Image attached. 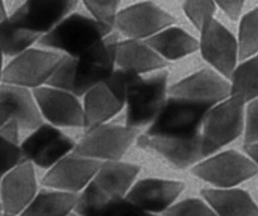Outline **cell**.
I'll list each match as a JSON object with an SVG mask.
<instances>
[{
  "mask_svg": "<svg viewBox=\"0 0 258 216\" xmlns=\"http://www.w3.org/2000/svg\"><path fill=\"white\" fill-rule=\"evenodd\" d=\"M118 42V37L110 33L79 56L63 54L47 85L84 96L113 74Z\"/></svg>",
  "mask_w": 258,
  "mask_h": 216,
  "instance_id": "1",
  "label": "cell"
},
{
  "mask_svg": "<svg viewBox=\"0 0 258 216\" xmlns=\"http://www.w3.org/2000/svg\"><path fill=\"white\" fill-rule=\"evenodd\" d=\"M141 75L124 68H115L105 81L84 95V128L86 131L105 124L125 106L129 88Z\"/></svg>",
  "mask_w": 258,
  "mask_h": 216,
  "instance_id": "2",
  "label": "cell"
},
{
  "mask_svg": "<svg viewBox=\"0 0 258 216\" xmlns=\"http://www.w3.org/2000/svg\"><path fill=\"white\" fill-rule=\"evenodd\" d=\"M113 27L84 14H69L52 31L39 38V44L68 56H79L111 33Z\"/></svg>",
  "mask_w": 258,
  "mask_h": 216,
  "instance_id": "3",
  "label": "cell"
},
{
  "mask_svg": "<svg viewBox=\"0 0 258 216\" xmlns=\"http://www.w3.org/2000/svg\"><path fill=\"white\" fill-rule=\"evenodd\" d=\"M213 106L171 95L166 99L146 134L176 139L194 138L202 133L205 116Z\"/></svg>",
  "mask_w": 258,
  "mask_h": 216,
  "instance_id": "4",
  "label": "cell"
},
{
  "mask_svg": "<svg viewBox=\"0 0 258 216\" xmlns=\"http://www.w3.org/2000/svg\"><path fill=\"white\" fill-rule=\"evenodd\" d=\"M244 115L245 103L237 96H229L208 111L200 133L205 158L244 133Z\"/></svg>",
  "mask_w": 258,
  "mask_h": 216,
  "instance_id": "5",
  "label": "cell"
},
{
  "mask_svg": "<svg viewBox=\"0 0 258 216\" xmlns=\"http://www.w3.org/2000/svg\"><path fill=\"white\" fill-rule=\"evenodd\" d=\"M168 89V74L161 69L150 78L135 81L126 94V125L137 129L152 123L167 99Z\"/></svg>",
  "mask_w": 258,
  "mask_h": 216,
  "instance_id": "6",
  "label": "cell"
},
{
  "mask_svg": "<svg viewBox=\"0 0 258 216\" xmlns=\"http://www.w3.org/2000/svg\"><path fill=\"white\" fill-rule=\"evenodd\" d=\"M191 172L217 188H230L254 177L258 167L247 155L237 151H225L200 161Z\"/></svg>",
  "mask_w": 258,
  "mask_h": 216,
  "instance_id": "7",
  "label": "cell"
},
{
  "mask_svg": "<svg viewBox=\"0 0 258 216\" xmlns=\"http://www.w3.org/2000/svg\"><path fill=\"white\" fill-rule=\"evenodd\" d=\"M137 138V129L105 123L86 131L74 153L96 161H119Z\"/></svg>",
  "mask_w": 258,
  "mask_h": 216,
  "instance_id": "8",
  "label": "cell"
},
{
  "mask_svg": "<svg viewBox=\"0 0 258 216\" xmlns=\"http://www.w3.org/2000/svg\"><path fill=\"white\" fill-rule=\"evenodd\" d=\"M61 57V54L43 49H27L13 57L8 66L4 67L3 84L27 89L41 88L52 78Z\"/></svg>",
  "mask_w": 258,
  "mask_h": 216,
  "instance_id": "9",
  "label": "cell"
},
{
  "mask_svg": "<svg viewBox=\"0 0 258 216\" xmlns=\"http://www.w3.org/2000/svg\"><path fill=\"white\" fill-rule=\"evenodd\" d=\"M199 49L203 58L229 80L239 59L238 39L223 24L212 18L200 29Z\"/></svg>",
  "mask_w": 258,
  "mask_h": 216,
  "instance_id": "10",
  "label": "cell"
},
{
  "mask_svg": "<svg viewBox=\"0 0 258 216\" xmlns=\"http://www.w3.org/2000/svg\"><path fill=\"white\" fill-rule=\"evenodd\" d=\"M76 143L52 124H42L21 144L26 161L41 168H51L74 152Z\"/></svg>",
  "mask_w": 258,
  "mask_h": 216,
  "instance_id": "11",
  "label": "cell"
},
{
  "mask_svg": "<svg viewBox=\"0 0 258 216\" xmlns=\"http://www.w3.org/2000/svg\"><path fill=\"white\" fill-rule=\"evenodd\" d=\"M175 23L172 16L152 2L135 4L116 14L114 26L131 39H148Z\"/></svg>",
  "mask_w": 258,
  "mask_h": 216,
  "instance_id": "12",
  "label": "cell"
},
{
  "mask_svg": "<svg viewBox=\"0 0 258 216\" xmlns=\"http://www.w3.org/2000/svg\"><path fill=\"white\" fill-rule=\"evenodd\" d=\"M78 0H26L9 18L32 33H48L75 9Z\"/></svg>",
  "mask_w": 258,
  "mask_h": 216,
  "instance_id": "13",
  "label": "cell"
},
{
  "mask_svg": "<svg viewBox=\"0 0 258 216\" xmlns=\"http://www.w3.org/2000/svg\"><path fill=\"white\" fill-rule=\"evenodd\" d=\"M33 95L42 116L49 124L57 128L84 126V108L73 93L48 85L33 89Z\"/></svg>",
  "mask_w": 258,
  "mask_h": 216,
  "instance_id": "14",
  "label": "cell"
},
{
  "mask_svg": "<svg viewBox=\"0 0 258 216\" xmlns=\"http://www.w3.org/2000/svg\"><path fill=\"white\" fill-rule=\"evenodd\" d=\"M100 161L70 153L52 166L42 183L58 191L78 193L89 185L100 167Z\"/></svg>",
  "mask_w": 258,
  "mask_h": 216,
  "instance_id": "15",
  "label": "cell"
},
{
  "mask_svg": "<svg viewBox=\"0 0 258 216\" xmlns=\"http://www.w3.org/2000/svg\"><path fill=\"white\" fill-rule=\"evenodd\" d=\"M37 195V180L33 163L23 161L0 181L2 211L21 215Z\"/></svg>",
  "mask_w": 258,
  "mask_h": 216,
  "instance_id": "16",
  "label": "cell"
},
{
  "mask_svg": "<svg viewBox=\"0 0 258 216\" xmlns=\"http://www.w3.org/2000/svg\"><path fill=\"white\" fill-rule=\"evenodd\" d=\"M168 93L177 98L215 105L229 98L230 83L214 69H202L171 86Z\"/></svg>",
  "mask_w": 258,
  "mask_h": 216,
  "instance_id": "17",
  "label": "cell"
},
{
  "mask_svg": "<svg viewBox=\"0 0 258 216\" xmlns=\"http://www.w3.org/2000/svg\"><path fill=\"white\" fill-rule=\"evenodd\" d=\"M137 143L138 147L162 156L177 168L191 167L205 158L202 148V134L190 139L165 138L145 134L138 136Z\"/></svg>",
  "mask_w": 258,
  "mask_h": 216,
  "instance_id": "18",
  "label": "cell"
},
{
  "mask_svg": "<svg viewBox=\"0 0 258 216\" xmlns=\"http://www.w3.org/2000/svg\"><path fill=\"white\" fill-rule=\"evenodd\" d=\"M183 187L180 181L145 178L133 183L125 197L146 212H165L177 200Z\"/></svg>",
  "mask_w": 258,
  "mask_h": 216,
  "instance_id": "19",
  "label": "cell"
},
{
  "mask_svg": "<svg viewBox=\"0 0 258 216\" xmlns=\"http://www.w3.org/2000/svg\"><path fill=\"white\" fill-rule=\"evenodd\" d=\"M115 64L119 68L128 69L141 75L146 72L160 71L167 61L151 48L146 41L131 39L119 41L116 44Z\"/></svg>",
  "mask_w": 258,
  "mask_h": 216,
  "instance_id": "20",
  "label": "cell"
},
{
  "mask_svg": "<svg viewBox=\"0 0 258 216\" xmlns=\"http://www.w3.org/2000/svg\"><path fill=\"white\" fill-rule=\"evenodd\" d=\"M141 168L120 161H105L94 176V185L109 198L124 197L135 183Z\"/></svg>",
  "mask_w": 258,
  "mask_h": 216,
  "instance_id": "21",
  "label": "cell"
},
{
  "mask_svg": "<svg viewBox=\"0 0 258 216\" xmlns=\"http://www.w3.org/2000/svg\"><path fill=\"white\" fill-rule=\"evenodd\" d=\"M0 101L11 106L12 118L17 120L21 129L34 130L43 124V116L39 111L38 104L29 89L2 84Z\"/></svg>",
  "mask_w": 258,
  "mask_h": 216,
  "instance_id": "22",
  "label": "cell"
},
{
  "mask_svg": "<svg viewBox=\"0 0 258 216\" xmlns=\"http://www.w3.org/2000/svg\"><path fill=\"white\" fill-rule=\"evenodd\" d=\"M204 200L218 216H258V206L240 188H204Z\"/></svg>",
  "mask_w": 258,
  "mask_h": 216,
  "instance_id": "23",
  "label": "cell"
},
{
  "mask_svg": "<svg viewBox=\"0 0 258 216\" xmlns=\"http://www.w3.org/2000/svg\"><path fill=\"white\" fill-rule=\"evenodd\" d=\"M146 42L166 61L183 58L199 49V41L177 27H167Z\"/></svg>",
  "mask_w": 258,
  "mask_h": 216,
  "instance_id": "24",
  "label": "cell"
},
{
  "mask_svg": "<svg viewBox=\"0 0 258 216\" xmlns=\"http://www.w3.org/2000/svg\"><path fill=\"white\" fill-rule=\"evenodd\" d=\"M78 193L66 191H41L21 213L23 216H69L75 211Z\"/></svg>",
  "mask_w": 258,
  "mask_h": 216,
  "instance_id": "25",
  "label": "cell"
},
{
  "mask_svg": "<svg viewBox=\"0 0 258 216\" xmlns=\"http://www.w3.org/2000/svg\"><path fill=\"white\" fill-rule=\"evenodd\" d=\"M230 96L240 98L245 104L258 98V53L237 64L229 78Z\"/></svg>",
  "mask_w": 258,
  "mask_h": 216,
  "instance_id": "26",
  "label": "cell"
},
{
  "mask_svg": "<svg viewBox=\"0 0 258 216\" xmlns=\"http://www.w3.org/2000/svg\"><path fill=\"white\" fill-rule=\"evenodd\" d=\"M39 34L16 26L9 17L0 22V51L6 56L16 57L23 53L31 48L32 44L39 41Z\"/></svg>",
  "mask_w": 258,
  "mask_h": 216,
  "instance_id": "27",
  "label": "cell"
},
{
  "mask_svg": "<svg viewBox=\"0 0 258 216\" xmlns=\"http://www.w3.org/2000/svg\"><path fill=\"white\" fill-rule=\"evenodd\" d=\"M238 46L240 61L258 53V7L240 21Z\"/></svg>",
  "mask_w": 258,
  "mask_h": 216,
  "instance_id": "28",
  "label": "cell"
},
{
  "mask_svg": "<svg viewBox=\"0 0 258 216\" xmlns=\"http://www.w3.org/2000/svg\"><path fill=\"white\" fill-rule=\"evenodd\" d=\"M183 12L188 21L200 31L208 21L214 18L215 2L214 0H185Z\"/></svg>",
  "mask_w": 258,
  "mask_h": 216,
  "instance_id": "29",
  "label": "cell"
},
{
  "mask_svg": "<svg viewBox=\"0 0 258 216\" xmlns=\"http://www.w3.org/2000/svg\"><path fill=\"white\" fill-rule=\"evenodd\" d=\"M24 160L21 144L11 140L0 133V177L13 170Z\"/></svg>",
  "mask_w": 258,
  "mask_h": 216,
  "instance_id": "30",
  "label": "cell"
},
{
  "mask_svg": "<svg viewBox=\"0 0 258 216\" xmlns=\"http://www.w3.org/2000/svg\"><path fill=\"white\" fill-rule=\"evenodd\" d=\"M165 216H218L209 203L200 198H186L165 211Z\"/></svg>",
  "mask_w": 258,
  "mask_h": 216,
  "instance_id": "31",
  "label": "cell"
},
{
  "mask_svg": "<svg viewBox=\"0 0 258 216\" xmlns=\"http://www.w3.org/2000/svg\"><path fill=\"white\" fill-rule=\"evenodd\" d=\"M120 0H84L86 9L94 19L113 27Z\"/></svg>",
  "mask_w": 258,
  "mask_h": 216,
  "instance_id": "32",
  "label": "cell"
},
{
  "mask_svg": "<svg viewBox=\"0 0 258 216\" xmlns=\"http://www.w3.org/2000/svg\"><path fill=\"white\" fill-rule=\"evenodd\" d=\"M146 212L133 202L124 197H114L109 200L99 211L98 216H148Z\"/></svg>",
  "mask_w": 258,
  "mask_h": 216,
  "instance_id": "33",
  "label": "cell"
},
{
  "mask_svg": "<svg viewBox=\"0 0 258 216\" xmlns=\"http://www.w3.org/2000/svg\"><path fill=\"white\" fill-rule=\"evenodd\" d=\"M258 141V98L249 101L244 115V144Z\"/></svg>",
  "mask_w": 258,
  "mask_h": 216,
  "instance_id": "34",
  "label": "cell"
},
{
  "mask_svg": "<svg viewBox=\"0 0 258 216\" xmlns=\"http://www.w3.org/2000/svg\"><path fill=\"white\" fill-rule=\"evenodd\" d=\"M214 2L230 19L237 21L242 13L245 0H214Z\"/></svg>",
  "mask_w": 258,
  "mask_h": 216,
  "instance_id": "35",
  "label": "cell"
},
{
  "mask_svg": "<svg viewBox=\"0 0 258 216\" xmlns=\"http://www.w3.org/2000/svg\"><path fill=\"white\" fill-rule=\"evenodd\" d=\"M12 119V109L8 104L0 101V128Z\"/></svg>",
  "mask_w": 258,
  "mask_h": 216,
  "instance_id": "36",
  "label": "cell"
},
{
  "mask_svg": "<svg viewBox=\"0 0 258 216\" xmlns=\"http://www.w3.org/2000/svg\"><path fill=\"white\" fill-rule=\"evenodd\" d=\"M244 152L258 167V141L250 144H244Z\"/></svg>",
  "mask_w": 258,
  "mask_h": 216,
  "instance_id": "37",
  "label": "cell"
},
{
  "mask_svg": "<svg viewBox=\"0 0 258 216\" xmlns=\"http://www.w3.org/2000/svg\"><path fill=\"white\" fill-rule=\"evenodd\" d=\"M7 11H6V7H4V2L3 0H0V22L4 21L7 18Z\"/></svg>",
  "mask_w": 258,
  "mask_h": 216,
  "instance_id": "38",
  "label": "cell"
},
{
  "mask_svg": "<svg viewBox=\"0 0 258 216\" xmlns=\"http://www.w3.org/2000/svg\"><path fill=\"white\" fill-rule=\"evenodd\" d=\"M3 52L0 51V85H2V84H3V71H4V68H3Z\"/></svg>",
  "mask_w": 258,
  "mask_h": 216,
  "instance_id": "39",
  "label": "cell"
},
{
  "mask_svg": "<svg viewBox=\"0 0 258 216\" xmlns=\"http://www.w3.org/2000/svg\"><path fill=\"white\" fill-rule=\"evenodd\" d=\"M0 216H23V215H11V213H7L4 211L0 210Z\"/></svg>",
  "mask_w": 258,
  "mask_h": 216,
  "instance_id": "40",
  "label": "cell"
},
{
  "mask_svg": "<svg viewBox=\"0 0 258 216\" xmlns=\"http://www.w3.org/2000/svg\"><path fill=\"white\" fill-rule=\"evenodd\" d=\"M69 216H81V215H79V213H76V212H75V213H73V212H71L70 215H69Z\"/></svg>",
  "mask_w": 258,
  "mask_h": 216,
  "instance_id": "41",
  "label": "cell"
},
{
  "mask_svg": "<svg viewBox=\"0 0 258 216\" xmlns=\"http://www.w3.org/2000/svg\"><path fill=\"white\" fill-rule=\"evenodd\" d=\"M0 181H2V177H0ZM0 210H2V203H0Z\"/></svg>",
  "mask_w": 258,
  "mask_h": 216,
  "instance_id": "42",
  "label": "cell"
},
{
  "mask_svg": "<svg viewBox=\"0 0 258 216\" xmlns=\"http://www.w3.org/2000/svg\"><path fill=\"white\" fill-rule=\"evenodd\" d=\"M148 216H156V215H153V213H150V215H148Z\"/></svg>",
  "mask_w": 258,
  "mask_h": 216,
  "instance_id": "43",
  "label": "cell"
}]
</instances>
